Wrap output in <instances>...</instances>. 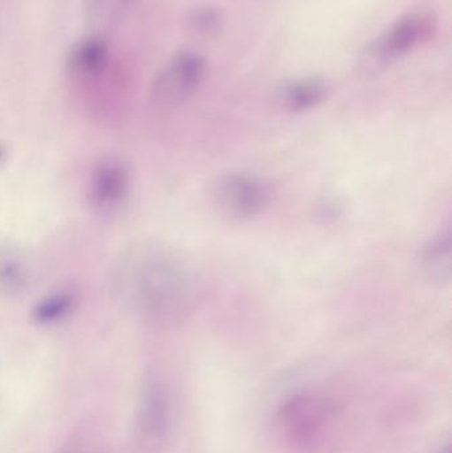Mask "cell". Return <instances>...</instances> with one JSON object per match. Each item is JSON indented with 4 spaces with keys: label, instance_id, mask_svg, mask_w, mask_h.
<instances>
[{
    "label": "cell",
    "instance_id": "cell-9",
    "mask_svg": "<svg viewBox=\"0 0 452 453\" xmlns=\"http://www.w3.org/2000/svg\"><path fill=\"white\" fill-rule=\"evenodd\" d=\"M331 87L318 77L292 80L281 85L278 90V101L281 108L294 113L310 111L326 101Z\"/></svg>",
    "mask_w": 452,
    "mask_h": 453
},
{
    "label": "cell",
    "instance_id": "cell-15",
    "mask_svg": "<svg viewBox=\"0 0 452 453\" xmlns=\"http://www.w3.org/2000/svg\"><path fill=\"white\" fill-rule=\"evenodd\" d=\"M8 156V149L7 146L4 145V143L0 142V164H3V162L7 159Z\"/></svg>",
    "mask_w": 452,
    "mask_h": 453
},
{
    "label": "cell",
    "instance_id": "cell-16",
    "mask_svg": "<svg viewBox=\"0 0 452 453\" xmlns=\"http://www.w3.org/2000/svg\"><path fill=\"white\" fill-rule=\"evenodd\" d=\"M65 453H97V452L93 451V449H82V447H79V449H69V451H66Z\"/></svg>",
    "mask_w": 452,
    "mask_h": 453
},
{
    "label": "cell",
    "instance_id": "cell-14",
    "mask_svg": "<svg viewBox=\"0 0 452 453\" xmlns=\"http://www.w3.org/2000/svg\"><path fill=\"white\" fill-rule=\"evenodd\" d=\"M188 29L196 36L211 37L219 34L223 26V15L211 5L196 8L188 20Z\"/></svg>",
    "mask_w": 452,
    "mask_h": 453
},
{
    "label": "cell",
    "instance_id": "cell-8",
    "mask_svg": "<svg viewBox=\"0 0 452 453\" xmlns=\"http://www.w3.org/2000/svg\"><path fill=\"white\" fill-rule=\"evenodd\" d=\"M34 279L31 255L12 242H0V296L13 298L24 295Z\"/></svg>",
    "mask_w": 452,
    "mask_h": 453
},
{
    "label": "cell",
    "instance_id": "cell-13",
    "mask_svg": "<svg viewBox=\"0 0 452 453\" xmlns=\"http://www.w3.org/2000/svg\"><path fill=\"white\" fill-rule=\"evenodd\" d=\"M134 0H85V15L95 23H111L121 18Z\"/></svg>",
    "mask_w": 452,
    "mask_h": 453
},
{
    "label": "cell",
    "instance_id": "cell-7",
    "mask_svg": "<svg viewBox=\"0 0 452 453\" xmlns=\"http://www.w3.org/2000/svg\"><path fill=\"white\" fill-rule=\"evenodd\" d=\"M170 399L164 383L149 377L143 382L138 407L137 427L146 443L158 444L170 428Z\"/></svg>",
    "mask_w": 452,
    "mask_h": 453
},
{
    "label": "cell",
    "instance_id": "cell-12",
    "mask_svg": "<svg viewBox=\"0 0 452 453\" xmlns=\"http://www.w3.org/2000/svg\"><path fill=\"white\" fill-rule=\"evenodd\" d=\"M422 268L433 281H448L451 276V234L442 232L425 247Z\"/></svg>",
    "mask_w": 452,
    "mask_h": 453
},
{
    "label": "cell",
    "instance_id": "cell-11",
    "mask_svg": "<svg viewBox=\"0 0 452 453\" xmlns=\"http://www.w3.org/2000/svg\"><path fill=\"white\" fill-rule=\"evenodd\" d=\"M80 303L79 290L64 285L56 288L37 301L32 309V319L40 326H53L71 317Z\"/></svg>",
    "mask_w": 452,
    "mask_h": 453
},
{
    "label": "cell",
    "instance_id": "cell-5",
    "mask_svg": "<svg viewBox=\"0 0 452 453\" xmlns=\"http://www.w3.org/2000/svg\"><path fill=\"white\" fill-rule=\"evenodd\" d=\"M132 172L129 165L119 156L98 159L87 183L88 206L98 215L119 211L129 198Z\"/></svg>",
    "mask_w": 452,
    "mask_h": 453
},
{
    "label": "cell",
    "instance_id": "cell-2",
    "mask_svg": "<svg viewBox=\"0 0 452 453\" xmlns=\"http://www.w3.org/2000/svg\"><path fill=\"white\" fill-rule=\"evenodd\" d=\"M437 26V18L427 11L402 16L361 50L358 71L366 77L381 74L411 50L429 42Z\"/></svg>",
    "mask_w": 452,
    "mask_h": 453
},
{
    "label": "cell",
    "instance_id": "cell-4",
    "mask_svg": "<svg viewBox=\"0 0 452 453\" xmlns=\"http://www.w3.org/2000/svg\"><path fill=\"white\" fill-rule=\"evenodd\" d=\"M212 199L220 214L235 222H246L262 214L270 193L254 175L230 173L218 178L212 188Z\"/></svg>",
    "mask_w": 452,
    "mask_h": 453
},
{
    "label": "cell",
    "instance_id": "cell-3",
    "mask_svg": "<svg viewBox=\"0 0 452 453\" xmlns=\"http://www.w3.org/2000/svg\"><path fill=\"white\" fill-rule=\"evenodd\" d=\"M206 61L198 53L185 50L175 55L157 74L149 90V101L158 111H172L188 103L203 81Z\"/></svg>",
    "mask_w": 452,
    "mask_h": 453
},
{
    "label": "cell",
    "instance_id": "cell-1",
    "mask_svg": "<svg viewBox=\"0 0 452 453\" xmlns=\"http://www.w3.org/2000/svg\"><path fill=\"white\" fill-rule=\"evenodd\" d=\"M117 300L138 317L172 325L183 321L196 301L190 264L172 248L140 242L122 250L111 271Z\"/></svg>",
    "mask_w": 452,
    "mask_h": 453
},
{
    "label": "cell",
    "instance_id": "cell-10",
    "mask_svg": "<svg viewBox=\"0 0 452 453\" xmlns=\"http://www.w3.org/2000/svg\"><path fill=\"white\" fill-rule=\"evenodd\" d=\"M111 60L105 40L89 37L74 45L68 56V71L77 79L93 80L103 76Z\"/></svg>",
    "mask_w": 452,
    "mask_h": 453
},
{
    "label": "cell",
    "instance_id": "cell-6",
    "mask_svg": "<svg viewBox=\"0 0 452 453\" xmlns=\"http://www.w3.org/2000/svg\"><path fill=\"white\" fill-rule=\"evenodd\" d=\"M334 415V406L320 396H297L280 412V426L289 443L305 449L315 446Z\"/></svg>",
    "mask_w": 452,
    "mask_h": 453
}]
</instances>
